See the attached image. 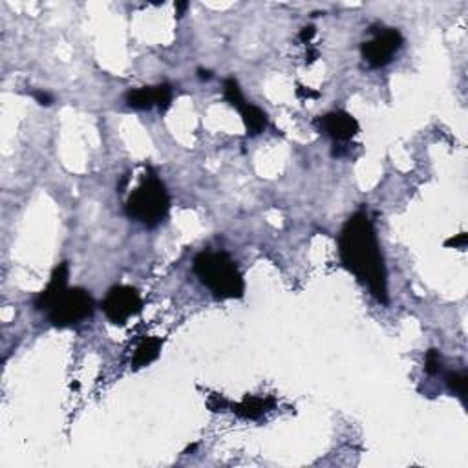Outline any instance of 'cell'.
<instances>
[{
    "instance_id": "1",
    "label": "cell",
    "mask_w": 468,
    "mask_h": 468,
    "mask_svg": "<svg viewBox=\"0 0 468 468\" xmlns=\"http://www.w3.org/2000/svg\"><path fill=\"white\" fill-rule=\"evenodd\" d=\"M340 258L347 271L364 282L381 304H388V276L378 247L374 223L364 211L355 212L346 221L340 238Z\"/></svg>"
},
{
    "instance_id": "2",
    "label": "cell",
    "mask_w": 468,
    "mask_h": 468,
    "mask_svg": "<svg viewBox=\"0 0 468 468\" xmlns=\"http://www.w3.org/2000/svg\"><path fill=\"white\" fill-rule=\"evenodd\" d=\"M194 273L205 288L218 298H240L245 282L238 266L226 252L203 251L194 258Z\"/></svg>"
},
{
    "instance_id": "3",
    "label": "cell",
    "mask_w": 468,
    "mask_h": 468,
    "mask_svg": "<svg viewBox=\"0 0 468 468\" xmlns=\"http://www.w3.org/2000/svg\"><path fill=\"white\" fill-rule=\"evenodd\" d=\"M171 209V198L158 174L149 168L143 181L126 199V212L147 227H156L161 223Z\"/></svg>"
},
{
    "instance_id": "4",
    "label": "cell",
    "mask_w": 468,
    "mask_h": 468,
    "mask_svg": "<svg viewBox=\"0 0 468 468\" xmlns=\"http://www.w3.org/2000/svg\"><path fill=\"white\" fill-rule=\"evenodd\" d=\"M94 298L85 289H66L64 295L55 302L48 311L50 322L57 328L75 326L82 320L90 319L94 313Z\"/></svg>"
},
{
    "instance_id": "5",
    "label": "cell",
    "mask_w": 468,
    "mask_h": 468,
    "mask_svg": "<svg viewBox=\"0 0 468 468\" xmlns=\"http://www.w3.org/2000/svg\"><path fill=\"white\" fill-rule=\"evenodd\" d=\"M143 300L137 289L130 285H117L109 291V295L103 300L104 315L112 320L113 324H125L126 320L135 316L141 311Z\"/></svg>"
},
{
    "instance_id": "6",
    "label": "cell",
    "mask_w": 468,
    "mask_h": 468,
    "mask_svg": "<svg viewBox=\"0 0 468 468\" xmlns=\"http://www.w3.org/2000/svg\"><path fill=\"white\" fill-rule=\"evenodd\" d=\"M402 42L405 41L401 33L390 27L362 44V57L371 68H383L392 63L393 55L401 50Z\"/></svg>"
},
{
    "instance_id": "7",
    "label": "cell",
    "mask_w": 468,
    "mask_h": 468,
    "mask_svg": "<svg viewBox=\"0 0 468 468\" xmlns=\"http://www.w3.org/2000/svg\"><path fill=\"white\" fill-rule=\"evenodd\" d=\"M126 103L132 109L149 110L159 106V110H167L172 103V88L168 85L143 86L126 95Z\"/></svg>"
},
{
    "instance_id": "8",
    "label": "cell",
    "mask_w": 468,
    "mask_h": 468,
    "mask_svg": "<svg viewBox=\"0 0 468 468\" xmlns=\"http://www.w3.org/2000/svg\"><path fill=\"white\" fill-rule=\"evenodd\" d=\"M319 126L320 130L324 132L326 135H329L335 143L350 141L359 132V123H357L355 117L347 112H343V110L329 112L320 117Z\"/></svg>"
},
{
    "instance_id": "9",
    "label": "cell",
    "mask_w": 468,
    "mask_h": 468,
    "mask_svg": "<svg viewBox=\"0 0 468 468\" xmlns=\"http://www.w3.org/2000/svg\"><path fill=\"white\" fill-rule=\"evenodd\" d=\"M68 273H70L68 261H63V264H58V266L55 267L54 275H51V278H50V282H48V285H46V289L41 292V295H39V297H37V300H35L37 309L46 311V313H48L55 302L63 297L64 291L68 289L66 288Z\"/></svg>"
},
{
    "instance_id": "10",
    "label": "cell",
    "mask_w": 468,
    "mask_h": 468,
    "mask_svg": "<svg viewBox=\"0 0 468 468\" xmlns=\"http://www.w3.org/2000/svg\"><path fill=\"white\" fill-rule=\"evenodd\" d=\"M240 113H242L243 125L247 128L249 135H258L260 132H264L267 128V116L264 110H260L254 104L245 103L240 109Z\"/></svg>"
},
{
    "instance_id": "11",
    "label": "cell",
    "mask_w": 468,
    "mask_h": 468,
    "mask_svg": "<svg viewBox=\"0 0 468 468\" xmlns=\"http://www.w3.org/2000/svg\"><path fill=\"white\" fill-rule=\"evenodd\" d=\"M161 344H163L161 340L156 337L144 338L134 353L135 368H144V366H149L150 362H154V360L158 359L159 351H161Z\"/></svg>"
},
{
    "instance_id": "12",
    "label": "cell",
    "mask_w": 468,
    "mask_h": 468,
    "mask_svg": "<svg viewBox=\"0 0 468 468\" xmlns=\"http://www.w3.org/2000/svg\"><path fill=\"white\" fill-rule=\"evenodd\" d=\"M271 402H273L271 399L269 401H264V399H258V397H247L238 406H234V412L243 419H258L266 414Z\"/></svg>"
},
{
    "instance_id": "13",
    "label": "cell",
    "mask_w": 468,
    "mask_h": 468,
    "mask_svg": "<svg viewBox=\"0 0 468 468\" xmlns=\"http://www.w3.org/2000/svg\"><path fill=\"white\" fill-rule=\"evenodd\" d=\"M223 95H226L227 103H229L230 106H234V109L240 110L243 104H245V97H243L238 81H236L234 77H229V79H226V82H223Z\"/></svg>"
},
{
    "instance_id": "14",
    "label": "cell",
    "mask_w": 468,
    "mask_h": 468,
    "mask_svg": "<svg viewBox=\"0 0 468 468\" xmlns=\"http://www.w3.org/2000/svg\"><path fill=\"white\" fill-rule=\"evenodd\" d=\"M446 384H448V388H450L452 392L464 395L468 386L467 374H464V371H452V374L446 375Z\"/></svg>"
},
{
    "instance_id": "15",
    "label": "cell",
    "mask_w": 468,
    "mask_h": 468,
    "mask_svg": "<svg viewBox=\"0 0 468 468\" xmlns=\"http://www.w3.org/2000/svg\"><path fill=\"white\" fill-rule=\"evenodd\" d=\"M424 369H426L430 375H437L441 371V355L437 350H430L426 353V359H424Z\"/></svg>"
},
{
    "instance_id": "16",
    "label": "cell",
    "mask_w": 468,
    "mask_h": 468,
    "mask_svg": "<svg viewBox=\"0 0 468 468\" xmlns=\"http://www.w3.org/2000/svg\"><path fill=\"white\" fill-rule=\"evenodd\" d=\"M33 97H35L37 103L42 104V106H50V104L54 103V97H51L48 92H35V94H33Z\"/></svg>"
},
{
    "instance_id": "17",
    "label": "cell",
    "mask_w": 468,
    "mask_h": 468,
    "mask_svg": "<svg viewBox=\"0 0 468 468\" xmlns=\"http://www.w3.org/2000/svg\"><path fill=\"white\" fill-rule=\"evenodd\" d=\"M315 26H306V27H302V32H300V35H298V39H300L302 42H311V39H313V37H315Z\"/></svg>"
},
{
    "instance_id": "18",
    "label": "cell",
    "mask_w": 468,
    "mask_h": 468,
    "mask_svg": "<svg viewBox=\"0 0 468 468\" xmlns=\"http://www.w3.org/2000/svg\"><path fill=\"white\" fill-rule=\"evenodd\" d=\"M446 245H448V247H450V245H454V247L464 249V245H467V234H464V233L457 234L455 238L448 240V242H446Z\"/></svg>"
},
{
    "instance_id": "19",
    "label": "cell",
    "mask_w": 468,
    "mask_h": 468,
    "mask_svg": "<svg viewBox=\"0 0 468 468\" xmlns=\"http://www.w3.org/2000/svg\"><path fill=\"white\" fill-rule=\"evenodd\" d=\"M198 73H199V79H211V72H209V70H203V68H199L198 70Z\"/></svg>"
},
{
    "instance_id": "20",
    "label": "cell",
    "mask_w": 468,
    "mask_h": 468,
    "mask_svg": "<svg viewBox=\"0 0 468 468\" xmlns=\"http://www.w3.org/2000/svg\"><path fill=\"white\" fill-rule=\"evenodd\" d=\"M187 6H189V4H187V2H180V4H176V8H178V13H183V11H185V9H187Z\"/></svg>"
}]
</instances>
